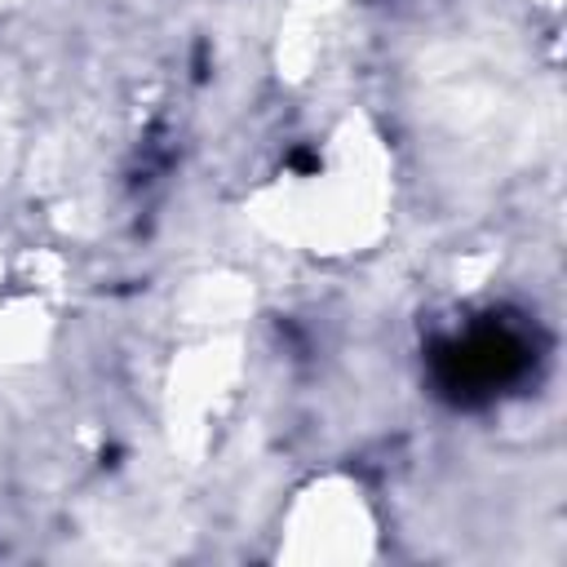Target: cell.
I'll use <instances>...</instances> for the list:
<instances>
[{
  "label": "cell",
  "instance_id": "6da1fadb",
  "mask_svg": "<svg viewBox=\"0 0 567 567\" xmlns=\"http://www.w3.org/2000/svg\"><path fill=\"white\" fill-rule=\"evenodd\" d=\"M536 363V341L527 323L487 315L456 337L430 346V381L456 408H483L496 394L523 385Z\"/></svg>",
  "mask_w": 567,
  "mask_h": 567
}]
</instances>
